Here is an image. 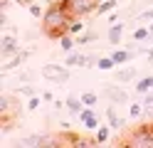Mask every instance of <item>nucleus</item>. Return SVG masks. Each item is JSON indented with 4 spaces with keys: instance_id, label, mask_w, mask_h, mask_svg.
<instances>
[{
    "instance_id": "obj_1",
    "label": "nucleus",
    "mask_w": 153,
    "mask_h": 148,
    "mask_svg": "<svg viewBox=\"0 0 153 148\" xmlns=\"http://www.w3.org/2000/svg\"><path fill=\"white\" fill-rule=\"evenodd\" d=\"M72 15L67 13V7L62 3H50V7L45 10L42 15V32L52 39H59L62 35L69 32V25H72Z\"/></svg>"
},
{
    "instance_id": "obj_2",
    "label": "nucleus",
    "mask_w": 153,
    "mask_h": 148,
    "mask_svg": "<svg viewBox=\"0 0 153 148\" xmlns=\"http://www.w3.org/2000/svg\"><path fill=\"white\" fill-rule=\"evenodd\" d=\"M123 143L131 146V148H148V146H153V126L136 128L133 133L126 136V141H123Z\"/></svg>"
},
{
    "instance_id": "obj_3",
    "label": "nucleus",
    "mask_w": 153,
    "mask_h": 148,
    "mask_svg": "<svg viewBox=\"0 0 153 148\" xmlns=\"http://www.w3.org/2000/svg\"><path fill=\"white\" fill-rule=\"evenodd\" d=\"M62 5L67 7V13L76 20V17H84V15L94 13V10L99 7V0H67Z\"/></svg>"
},
{
    "instance_id": "obj_4",
    "label": "nucleus",
    "mask_w": 153,
    "mask_h": 148,
    "mask_svg": "<svg viewBox=\"0 0 153 148\" xmlns=\"http://www.w3.org/2000/svg\"><path fill=\"white\" fill-rule=\"evenodd\" d=\"M42 77L52 84H67L69 82V72H67V64H45L42 67Z\"/></svg>"
},
{
    "instance_id": "obj_5",
    "label": "nucleus",
    "mask_w": 153,
    "mask_h": 148,
    "mask_svg": "<svg viewBox=\"0 0 153 148\" xmlns=\"http://www.w3.org/2000/svg\"><path fill=\"white\" fill-rule=\"evenodd\" d=\"M104 96L109 99L111 104H128L131 101V96L126 94V89H123V84H119V82H114V84H104Z\"/></svg>"
},
{
    "instance_id": "obj_6",
    "label": "nucleus",
    "mask_w": 153,
    "mask_h": 148,
    "mask_svg": "<svg viewBox=\"0 0 153 148\" xmlns=\"http://www.w3.org/2000/svg\"><path fill=\"white\" fill-rule=\"evenodd\" d=\"M79 118H82V123H84V128H87V131H97V128L101 126L99 116L94 114V106H84L82 114H79Z\"/></svg>"
},
{
    "instance_id": "obj_7",
    "label": "nucleus",
    "mask_w": 153,
    "mask_h": 148,
    "mask_svg": "<svg viewBox=\"0 0 153 148\" xmlns=\"http://www.w3.org/2000/svg\"><path fill=\"white\" fill-rule=\"evenodd\" d=\"M136 79V69L133 67H119L116 72H114V82H119V84H128V82H133Z\"/></svg>"
},
{
    "instance_id": "obj_8",
    "label": "nucleus",
    "mask_w": 153,
    "mask_h": 148,
    "mask_svg": "<svg viewBox=\"0 0 153 148\" xmlns=\"http://www.w3.org/2000/svg\"><path fill=\"white\" fill-rule=\"evenodd\" d=\"M17 146H57V141H52V138L40 133V136H27L22 141H17Z\"/></svg>"
},
{
    "instance_id": "obj_9",
    "label": "nucleus",
    "mask_w": 153,
    "mask_h": 148,
    "mask_svg": "<svg viewBox=\"0 0 153 148\" xmlns=\"http://www.w3.org/2000/svg\"><path fill=\"white\" fill-rule=\"evenodd\" d=\"M0 52H3V57H13V54H17V39H15L13 35H3Z\"/></svg>"
},
{
    "instance_id": "obj_10",
    "label": "nucleus",
    "mask_w": 153,
    "mask_h": 148,
    "mask_svg": "<svg viewBox=\"0 0 153 148\" xmlns=\"http://www.w3.org/2000/svg\"><path fill=\"white\" fill-rule=\"evenodd\" d=\"M106 121H109V126L114 128V131H121L123 128V116H119V111H116V104L114 106H109V111H106Z\"/></svg>"
},
{
    "instance_id": "obj_11",
    "label": "nucleus",
    "mask_w": 153,
    "mask_h": 148,
    "mask_svg": "<svg viewBox=\"0 0 153 148\" xmlns=\"http://www.w3.org/2000/svg\"><path fill=\"white\" fill-rule=\"evenodd\" d=\"M121 37H123V22H114L111 27H109V42L111 45H119L121 42Z\"/></svg>"
},
{
    "instance_id": "obj_12",
    "label": "nucleus",
    "mask_w": 153,
    "mask_h": 148,
    "mask_svg": "<svg viewBox=\"0 0 153 148\" xmlns=\"http://www.w3.org/2000/svg\"><path fill=\"white\" fill-rule=\"evenodd\" d=\"M111 57H114V62H116V67H121V64H126L133 54H131V49H128V47H123V49H116V52H111Z\"/></svg>"
},
{
    "instance_id": "obj_13",
    "label": "nucleus",
    "mask_w": 153,
    "mask_h": 148,
    "mask_svg": "<svg viewBox=\"0 0 153 148\" xmlns=\"http://www.w3.org/2000/svg\"><path fill=\"white\" fill-rule=\"evenodd\" d=\"M136 91H138V94H148V91H153V74L138 79V82H136Z\"/></svg>"
},
{
    "instance_id": "obj_14",
    "label": "nucleus",
    "mask_w": 153,
    "mask_h": 148,
    "mask_svg": "<svg viewBox=\"0 0 153 148\" xmlns=\"http://www.w3.org/2000/svg\"><path fill=\"white\" fill-rule=\"evenodd\" d=\"M111 131H114V128H111L109 123H101V126L97 128V143H106L109 136H111Z\"/></svg>"
},
{
    "instance_id": "obj_15",
    "label": "nucleus",
    "mask_w": 153,
    "mask_h": 148,
    "mask_svg": "<svg viewBox=\"0 0 153 148\" xmlns=\"http://www.w3.org/2000/svg\"><path fill=\"white\" fill-rule=\"evenodd\" d=\"M64 106L69 109L72 114H82V109H84V101H82V99H74V96H69V99L64 101Z\"/></svg>"
},
{
    "instance_id": "obj_16",
    "label": "nucleus",
    "mask_w": 153,
    "mask_h": 148,
    "mask_svg": "<svg viewBox=\"0 0 153 148\" xmlns=\"http://www.w3.org/2000/svg\"><path fill=\"white\" fill-rule=\"evenodd\" d=\"M151 35H153L151 27H146V25H143V27H136V32H133V42H146Z\"/></svg>"
},
{
    "instance_id": "obj_17",
    "label": "nucleus",
    "mask_w": 153,
    "mask_h": 148,
    "mask_svg": "<svg viewBox=\"0 0 153 148\" xmlns=\"http://www.w3.org/2000/svg\"><path fill=\"white\" fill-rule=\"evenodd\" d=\"M76 45V39L72 37V32H67V35H62L59 37V47L64 49V52H72V47Z\"/></svg>"
},
{
    "instance_id": "obj_18",
    "label": "nucleus",
    "mask_w": 153,
    "mask_h": 148,
    "mask_svg": "<svg viewBox=\"0 0 153 148\" xmlns=\"http://www.w3.org/2000/svg\"><path fill=\"white\" fill-rule=\"evenodd\" d=\"M97 67L101 69V72H109V69H116V62H114V57L109 54V57H99Z\"/></svg>"
},
{
    "instance_id": "obj_19",
    "label": "nucleus",
    "mask_w": 153,
    "mask_h": 148,
    "mask_svg": "<svg viewBox=\"0 0 153 148\" xmlns=\"http://www.w3.org/2000/svg\"><path fill=\"white\" fill-rule=\"evenodd\" d=\"M111 10H116V0H101L99 7H97V13L99 15H106V13H111Z\"/></svg>"
},
{
    "instance_id": "obj_20",
    "label": "nucleus",
    "mask_w": 153,
    "mask_h": 148,
    "mask_svg": "<svg viewBox=\"0 0 153 148\" xmlns=\"http://www.w3.org/2000/svg\"><path fill=\"white\" fill-rule=\"evenodd\" d=\"M82 59H84V54H74V52H69L64 57V64L67 67H82Z\"/></svg>"
},
{
    "instance_id": "obj_21",
    "label": "nucleus",
    "mask_w": 153,
    "mask_h": 148,
    "mask_svg": "<svg viewBox=\"0 0 153 148\" xmlns=\"http://www.w3.org/2000/svg\"><path fill=\"white\" fill-rule=\"evenodd\" d=\"M74 39H76V45H89V42H97L99 35H97V32H84V35L74 37Z\"/></svg>"
},
{
    "instance_id": "obj_22",
    "label": "nucleus",
    "mask_w": 153,
    "mask_h": 148,
    "mask_svg": "<svg viewBox=\"0 0 153 148\" xmlns=\"http://www.w3.org/2000/svg\"><path fill=\"white\" fill-rule=\"evenodd\" d=\"M143 111H146V109H143V104L133 101V104H131V109H128V116H131V118H141V116H143Z\"/></svg>"
},
{
    "instance_id": "obj_23",
    "label": "nucleus",
    "mask_w": 153,
    "mask_h": 148,
    "mask_svg": "<svg viewBox=\"0 0 153 148\" xmlns=\"http://www.w3.org/2000/svg\"><path fill=\"white\" fill-rule=\"evenodd\" d=\"M82 101H84V106H97L99 96L94 94V91H84V94H82Z\"/></svg>"
},
{
    "instance_id": "obj_24",
    "label": "nucleus",
    "mask_w": 153,
    "mask_h": 148,
    "mask_svg": "<svg viewBox=\"0 0 153 148\" xmlns=\"http://www.w3.org/2000/svg\"><path fill=\"white\" fill-rule=\"evenodd\" d=\"M143 109H146V114H153V91H148V94H143Z\"/></svg>"
},
{
    "instance_id": "obj_25",
    "label": "nucleus",
    "mask_w": 153,
    "mask_h": 148,
    "mask_svg": "<svg viewBox=\"0 0 153 148\" xmlns=\"http://www.w3.org/2000/svg\"><path fill=\"white\" fill-rule=\"evenodd\" d=\"M40 109V96H27V111H37Z\"/></svg>"
},
{
    "instance_id": "obj_26",
    "label": "nucleus",
    "mask_w": 153,
    "mask_h": 148,
    "mask_svg": "<svg viewBox=\"0 0 153 148\" xmlns=\"http://www.w3.org/2000/svg\"><path fill=\"white\" fill-rule=\"evenodd\" d=\"M17 94H22V96H35V89L30 84H25V86H17Z\"/></svg>"
},
{
    "instance_id": "obj_27",
    "label": "nucleus",
    "mask_w": 153,
    "mask_h": 148,
    "mask_svg": "<svg viewBox=\"0 0 153 148\" xmlns=\"http://www.w3.org/2000/svg\"><path fill=\"white\" fill-rule=\"evenodd\" d=\"M138 20H141V22H153V7H148V10H143Z\"/></svg>"
},
{
    "instance_id": "obj_28",
    "label": "nucleus",
    "mask_w": 153,
    "mask_h": 148,
    "mask_svg": "<svg viewBox=\"0 0 153 148\" xmlns=\"http://www.w3.org/2000/svg\"><path fill=\"white\" fill-rule=\"evenodd\" d=\"M82 30H84V25L79 22V20H72V25H69V32H72V35H76V32H82Z\"/></svg>"
},
{
    "instance_id": "obj_29",
    "label": "nucleus",
    "mask_w": 153,
    "mask_h": 148,
    "mask_svg": "<svg viewBox=\"0 0 153 148\" xmlns=\"http://www.w3.org/2000/svg\"><path fill=\"white\" fill-rule=\"evenodd\" d=\"M27 7H30V13H32L35 17H42V15H45V13H42V7L37 5V3H32V5H27Z\"/></svg>"
},
{
    "instance_id": "obj_30",
    "label": "nucleus",
    "mask_w": 153,
    "mask_h": 148,
    "mask_svg": "<svg viewBox=\"0 0 153 148\" xmlns=\"http://www.w3.org/2000/svg\"><path fill=\"white\" fill-rule=\"evenodd\" d=\"M109 22H111V25L119 22V13H116V10H111V13H109Z\"/></svg>"
},
{
    "instance_id": "obj_31",
    "label": "nucleus",
    "mask_w": 153,
    "mask_h": 148,
    "mask_svg": "<svg viewBox=\"0 0 153 148\" xmlns=\"http://www.w3.org/2000/svg\"><path fill=\"white\" fill-rule=\"evenodd\" d=\"M148 62H153V47L148 49Z\"/></svg>"
},
{
    "instance_id": "obj_32",
    "label": "nucleus",
    "mask_w": 153,
    "mask_h": 148,
    "mask_svg": "<svg viewBox=\"0 0 153 148\" xmlns=\"http://www.w3.org/2000/svg\"><path fill=\"white\" fill-rule=\"evenodd\" d=\"M50 3H67V0H50Z\"/></svg>"
},
{
    "instance_id": "obj_33",
    "label": "nucleus",
    "mask_w": 153,
    "mask_h": 148,
    "mask_svg": "<svg viewBox=\"0 0 153 148\" xmlns=\"http://www.w3.org/2000/svg\"><path fill=\"white\" fill-rule=\"evenodd\" d=\"M148 27H151V32H153V22H151V25H148Z\"/></svg>"
},
{
    "instance_id": "obj_34",
    "label": "nucleus",
    "mask_w": 153,
    "mask_h": 148,
    "mask_svg": "<svg viewBox=\"0 0 153 148\" xmlns=\"http://www.w3.org/2000/svg\"><path fill=\"white\" fill-rule=\"evenodd\" d=\"M3 3H7V0H3ZM15 3H20V0H15Z\"/></svg>"
}]
</instances>
